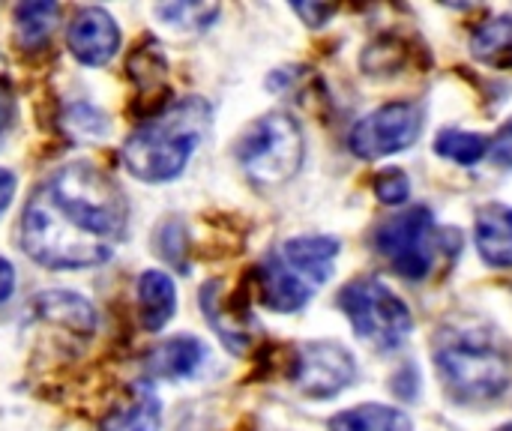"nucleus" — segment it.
Wrapping results in <instances>:
<instances>
[{
	"instance_id": "11",
	"label": "nucleus",
	"mask_w": 512,
	"mask_h": 431,
	"mask_svg": "<svg viewBox=\"0 0 512 431\" xmlns=\"http://www.w3.org/2000/svg\"><path fill=\"white\" fill-rule=\"evenodd\" d=\"M207 348L195 336H174L156 345L147 357V372L159 381H183L198 372L204 363Z\"/></svg>"
},
{
	"instance_id": "9",
	"label": "nucleus",
	"mask_w": 512,
	"mask_h": 431,
	"mask_svg": "<svg viewBox=\"0 0 512 431\" xmlns=\"http://www.w3.org/2000/svg\"><path fill=\"white\" fill-rule=\"evenodd\" d=\"M357 378V363L339 342H306L297 348L291 363V381L309 399H333L348 390Z\"/></svg>"
},
{
	"instance_id": "14",
	"label": "nucleus",
	"mask_w": 512,
	"mask_h": 431,
	"mask_svg": "<svg viewBox=\"0 0 512 431\" xmlns=\"http://www.w3.org/2000/svg\"><path fill=\"white\" fill-rule=\"evenodd\" d=\"M162 426V405L150 387L135 384L123 405H117L102 423L99 431H159Z\"/></svg>"
},
{
	"instance_id": "6",
	"label": "nucleus",
	"mask_w": 512,
	"mask_h": 431,
	"mask_svg": "<svg viewBox=\"0 0 512 431\" xmlns=\"http://www.w3.org/2000/svg\"><path fill=\"white\" fill-rule=\"evenodd\" d=\"M354 333L378 351H396L414 330L411 309L378 279H357L339 294Z\"/></svg>"
},
{
	"instance_id": "25",
	"label": "nucleus",
	"mask_w": 512,
	"mask_h": 431,
	"mask_svg": "<svg viewBox=\"0 0 512 431\" xmlns=\"http://www.w3.org/2000/svg\"><path fill=\"white\" fill-rule=\"evenodd\" d=\"M294 12L300 18H306L309 27H321L327 24V18L336 12V6H321V3H294Z\"/></svg>"
},
{
	"instance_id": "17",
	"label": "nucleus",
	"mask_w": 512,
	"mask_h": 431,
	"mask_svg": "<svg viewBox=\"0 0 512 431\" xmlns=\"http://www.w3.org/2000/svg\"><path fill=\"white\" fill-rule=\"evenodd\" d=\"M36 309L42 312V318L66 327V330H75V333H90L96 327V312L87 300L75 297V294H66V291H51V294H42L36 300Z\"/></svg>"
},
{
	"instance_id": "22",
	"label": "nucleus",
	"mask_w": 512,
	"mask_h": 431,
	"mask_svg": "<svg viewBox=\"0 0 512 431\" xmlns=\"http://www.w3.org/2000/svg\"><path fill=\"white\" fill-rule=\"evenodd\" d=\"M186 225L180 219H168L159 225V234H156V252L159 258H165L168 264H174L177 270H189L186 267Z\"/></svg>"
},
{
	"instance_id": "7",
	"label": "nucleus",
	"mask_w": 512,
	"mask_h": 431,
	"mask_svg": "<svg viewBox=\"0 0 512 431\" xmlns=\"http://www.w3.org/2000/svg\"><path fill=\"white\" fill-rule=\"evenodd\" d=\"M432 231H435L432 213L426 207H417L387 219L375 231V246L399 276L417 282L426 279V273L432 270V258H435Z\"/></svg>"
},
{
	"instance_id": "3",
	"label": "nucleus",
	"mask_w": 512,
	"mask_h": 431,
	"mask_svg": "<svg viewBox=\"0 0 512 431\" xmlns=\"http://www.w3.org/2000/svg\"><path fill=\"white\" fill-rule=\"evenodd\" d=\"M435 366L450 396L462 405H486L507 393L510 351L483 330H450L438 339Z\"/></svg>"
},
{
	"instance_id": "19",
	"label": "nucleus",
	"mask_w": 512,
	"mask_h": 431,
	"mask_svg": "<svg viewBox=\"0 0 512 431\" xmlns=\"http://www.w3.org/2000/svg\"><path fill=\"white\" fill-rule=\"evenodd\" d=\"M435 153L456 162V165H477L489 153V138H483L477 132L447 129L435 138Z\"/></svg>"
},
{
	"instance_id": "21",
	"label": "nucleus",
	"mask_w": 512,
	"mask_h": 431,
	"mask_svg": "<svg viewBox=\"0 0 512 431\" xmlns=\"http://www.w3.org/2000/svg\"><path fill=\"white\" fill-rule=\"evenodd\" d=\"M66 132L78 141H96L108 132V120L102 111L90 108V105H72L66 111V120H63Z\"/></svg>"
},
{
	"instance_id": "5",
	"label": "nucleus",
	"mask_w": 512,
	"mask_h": 431,
	"mask_svg": "<svg viewBox=\"0 0 512 431\" xmlns=\"http://www.w3.org/2000/svg\"><path fill=\"white\" fill-rule=\"evenodd\" d=\"M303 150L306 147L297 120L291 114L273 111L243 132L237 144V162L252 183L282 186L300 171Z\"/></svg>"
},
{
	"instance_id": "8",
	"label": "nucleus",
	"mask_w": 512,
	"mask_h": 431,
	"mask_svg": "<svg viewBox=\"0 0 512 431\" xmlns=\"http://www.w3.org/2000/svg\"><path fill=\"white\" fill-rule=\"evenodd\" d=\"M423 132V111L417 102H387L357 120L348 147L360 159H381L408 150Z\"/></svg>"
},
{
	"instance_id": "18",
	"label": "nucleus",
	"mask_w": 512,
	"mask_h": 431,
	"mask_svg": "<svg viewBox=\"0 0 512 431\" xmlns=\"http://www.w3.org/2000/svg\"><path fill=\"white\" fill-rule=\"evenodd\" d=\"M54 21H57V6L51 0H33V3L15 6V30L27 48L42 45L48 39Z\"/></svg>"
},
{
	"instance_id": "23",
	"label": "nucleus",
	"mask_w": 512,
	"mask_h": 431,
	"mask_svg": "<svg viewBox=\"0 0 512 431\" xmlns=\"http://www.w3.org/2000/svg\"><path fill=\"white\" fill-rule=\"evenodd\" d=\"M372 189H375L378 201L390 204V207H399L411 198V180L402 168H387V171L375 174Z\"/></svg>"
},
{
	"instance_id": "15",
	"label": "nucleus",
	"mask_w": 512,
	"mask_h": 431,
	"mask_svg": "<svg viewBox=\"0 0 512 431\" xmlns=\"http://www.w3.org/2000/svg\"><path fill=\"white\" fill-rule=\"evenodd\" d=\"M471 54L492 69H512V15L486 18L471 33Z\"/></svg>"
},
{
	"instance_id": "1",
	"label": "nucleus",
	"mask_w": 512,
	"mask_h": 431,
	"mask_svg": "<svg viewBox=\"0 0 512 431\" xmlns=\"http://www.w3.org/2000/svg\"><path fill=\"white\" fill-rule=\"evenodd\" d=\"M126 228L129 204L117 180L90 162H69L33 189L18 237L39 267L84 270L105 264Z\"/></svg>"
},
{
	"instance_id": "12",
	"label": "nucleus",
	"mask_w": 512,
	"mask_h": 431,
	"mask_svg": "<svg viewBox=\"0 0 512 431\" xmlns=\"http://www.w3.org/2000/svg\"><path fill=\"white\" fill-rule=\"evenodd\" d=\"M477 249L486 264L512 267V207L489 204L477 213Z\"/></svg>"
},
{
	"instance_id": "13",
	"label": "nucleus",
	"mask_w": 512,
	"mask_h": 431,
	"mask_svg": "<svg viewBox=\"0 0 512 431\" xmlns=\"http://www.w3.org/2000/svg\"><path fill=\"white\" fill-rule=\"evenodd\" d=\"M177 309V291L168 273L162 270H147L138 279V318L141 327L150 333H159Z\"/></svg>"
},
{
	"instance_id": "24",
	"label": "nucleus",
	"mask_w": 512,
	"mask_h": 431,
	"mask_svg": "<svg viewBox=\"0 0 512 431\" xmlns=\"http://www.w3.org/2000/svg\"><path fill=\"white\" fill-rule=\"evenodd\" d=\"M486 159L492 162V165H498V168H512V117L489 138V153H486Z\"/></svg>"
},
{
	"instance_id": "10",
	"label": "nucleus",
	"mask_w": 512,
	"mask_h": 431,
	"mask_svg": "<svg viewBox=\"0 0 512 431\" xmlns=\"http://www.w3.org/2000/svg\"><path fill=\"white\" fill-rule=\"evenodd\" d=\"M66 45L84 66H105L120 48V27L102 6H84L66 27Z\"/></svg>"
},
{
	"instance_id": "16",
	"label": "nucleus",
	"mask_w": 512,
	"mask_h": 431,
	"mask_svg": "<svg viewBox=\"0 0 512 431\" xmlns=\"http://www.w3.org/2000/svg\"><path fill=\"white\" fill-rule=\"evenodd\" d=\"M330 431H414L411 417L387 405H357L330 420Z\"/></svg>"
},
{
	"instance_id": "2",
	"label": "nucleus",
	"mask_w": 512,
	"mask_h": 431,
	"mask_svg": "<svg viewBox=\"0 0 512 431\" xmlns=\"http://www.w3.org/2000/svg\"><path fill=\"white\" fill-rule=\"evenodd\" d=\"M210 129V105L186 96L141 123L123 144V168L144 183H168L183 174Z\"/></svg>"
},
{
	"instance_id": "29",
	"label": "nucleus",
	"mask_w": 512,
	"mask_h": 431,
	"mask_svg": "<svg viewBox=\"0 0 512 431\" xmlns=\"http://www.w3.org/2000/svg\"><path fill=\"white\" fill-rule=\"evenodd\" d=\"M498 431H512V426H504V429H498Z\"/></svg>"
},
{
	"instance_id": "20",
	"label": "nucleus",
	"mask_w": 512,
	"mask_h": 431,
	"mask_svg": "<svg viewBox=\"0 0 512 431\" xmlns=\"http://www.w3.org/2000/svg\"><path fill=\"white\" fill-rule=\"evenodd\" d=\"M156 15L162 21H168L171 27H180V30H204L219 15V6H210V3H165V6L156 9Z\"/></svg>"
},
{
	"instance_id": "26",
	"label": "nucleus",
	"mask_w": 512,
	"mask_h": 431,
	"mask_svg": "<svg viewBox=\"0 0 512 431\" xmlns=\"http://www.w3.org/2000/svg\"><path fill=\"white\" fill-rule=\"evenodd\" d=\"M12 291H15V267L6 258H0V306L12 297Z\"/></svg>"
},
{
	"instance_id": "28",
	"label": "nucleus",
	"mask_w": 512,
	"mask_h": 431,
	"mask_svg": "<svg viewBox=\"0 0 512 431\" xmlns=\"http://www.w3.org/2000/svg\"><path fill=\"white\" fill-rule=\"evenodd\" d=\"M9 117H12V93H9V90H6V84L0 81V135L6 132Z\"/></svg>"
},
{
	"instance_id": "4",
	"label": "nucleus",
	"mask_w": 512,
	"mask_h": 431,
	"mask_svg": "<svg viewBox=\"0 0 512 431\" xmlns=\"http://www.w3.org/2000/svg\"><path fill=\"white\" fill-rule=\"evenodd\" d=\"M342 243L336 237H294L273 249L258 267L261 303L273 312H300L336 270Z\"/></svg>"
},
{
	"instance_id": "27",
	"label": "nucleus",
	"mask_w": 512,
	"mask_h": 431,
	"mask_svg": "<svg viewBox=\"0 0 512 431\" xmlns=\"http://www.w3.org/2000/svg\"><path fill=\"white\" fill-rule=\"evenodd\" d=\"M12 198H15V174L0 168V213L12 204Z\"/></svg>"
}]
</instances>
